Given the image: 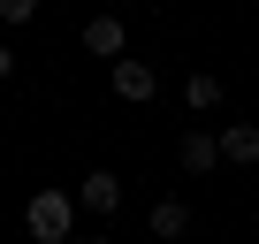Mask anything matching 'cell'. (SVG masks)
I'll use <instances>...</instances> for the list:
<instances>
[{
    "instance_id": "5",
    "label": "cell",
    "mask_w": 259,
    "mask_h": 244,
    "mask_svg": "<svg viewBox=\"0 0 259 244\" xmlns=\"http://www.w3.org/2000/svg\"><path fill=\"white\" fill-rule=\"evenodd\" d=\"M122 46H130L122 16H92V23H84V54H99V61H122Z\"/></svg>"
},
{
    "instance_id": "6",
    "label": "cell",
    "mask_w": 259,
    "mask_h": 244,
    "mask_svg": "<svg viewBox=\"0 0 259 244\" xmlns=\"http://www.w3.org/2000/svg\"><path fill=\"white\" fill-rule=\"evenodd\" d=\"M145 229H153L160 244H176V236H191V206H183V198H153V214H145Z\"/></svg>"
},
{
    "instance_id": "9",
    "label": "cell",
    "mask_w": 259,
    "mask_h": 244,
    "mask_svg": "<svg viewBox=\"0 0 259 244\" xmlns=\"http://www.w3.org/2000/svg\"><path fill=\"white\" fill-rule=\"evenodd\" d=\"M38 16V0H0V23H31Z\"/></svg>"
},
{
    "instance_id": "8",
    "label": "cell",
    "mask_w": 259,
    "mask_h": 244,
    "mask_svg": "<svg viewBox=\"0 0 259 244\" xmlns=\"http://www.w3.org/2000/svg\"><path fill=\"white\" fill-rule=\"evenodd\" d=\"M183 99H191L198 114H213V107H221V76H213V69H198V76L183 84Z\"/></svg>"
},
{
    "instance_id": "10",
    "label": "cell",
    "mask_w": 259,
    "mask_h": 244,
    "mask_svg": "<svg viewBox=\"0 0 259 244\" xmlns=\"http://www.w3.org/2000/svg\"><path fill=\"white\" fill-rule=\"evenodd\" d=\"M16 76V46H0V84H8Z\"/></svg>"
},
{
    "instance_id": "2",
    "label": "cell",
    "mask_w": 259,
    "mask_h": 244,
    "mask_svg": "<svg viewBox=\"0 0 259 244\" xmlns=\"http://www.w3.org/2000/svg\"><path fill=\"white\" fill-rule=\"evenodd\" d=\"M76 206H84V214H99V221H107V214H114V206H122V176H114V168H92V176H84V183H76Z\"/></svg>"
},
{
    "instance_id": "7",
    "label": "cell",
    "mask_w": 259,
    "mask_h": 244,
    "mask_svg": "<svg viewBox=\"0 0 259 244\" xmlns=\"http://www.w3.org/2000/svg\"><path fill=\"white\" fill-rule=\"evenodd\" d=\"M221 160L229 168H251L259 160V130H251V122H221Z\"/></svg>"
},
{
    "instance_id": "1",
    "label": "cell",
    "mask_w": 259,
    "mask_h": 244,
    "mask_svg": "<svg viewBox=\"0 0 259 244\" xmlns=\"http://www.w3.org/2000/svg\"><path fill=\"white\" fill-rule=\"evenodd\" d=\"M23 229H31L38 244H69V229H76V198H69V191H38V198L23 206Z\"/></svg>"
},
{
    "instance_id": "3",
    "label": "cell",
    "mask_w": 259,
    "mask_h": 244,
    "mask_svg": "<svg viewBox=\"0 0 259 244\" xmlns=\"http://www.w3.org/2000/svg\"><path fill=\"white\" fill-rule=\"evenodd\" d=\"M176 160H183V176H213V168H221V138H213V130H183Z\"/></svg>"
},
{
    "instance_id": "11",
    "label": "cell",
    "mask_w": 259,
    "mask_h": 244,
    "mask_svg": "<svg viewBox=\"0 0 259 244\" xmlns=\"http://www.w3.org/2000/svg\"><path fill=\"white\" fill-rule=\"evenodd\" d=\"M92 244H114V236H92Z\"/></svg>"
},
{
    "instance_id": "4",
    "label": "cell",
    "mask_w": 259,
    "mask_h": 244,
    "mask_svg": "<svg viewBox=\"0 0 259 244\" xmlns=\"http://www.w3.org/2000/svg\"><path fill=\"white\" fill-rule=\"evenodd\" d=\"M153 92H160V69H153V61H114V99L138 107V99H153Z\"/></svg>"
}]
</instances>
